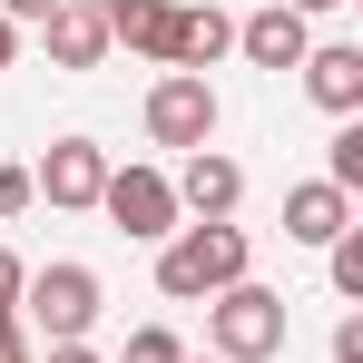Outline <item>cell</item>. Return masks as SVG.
<instances>
[{"label": "cell", "mask_w": 363, "mask_h": 363, "mask_svg": "<svg viewBox=\"0 0 363 363\" xmlns=\"http://www.w3.org/2000/svg\"><path fill=\"white\" fill-rule=\"evenodd\" d=\"M324 255H334V295H344V304H363V226H344Z\"/></svg>", "instance_id": "cell-15"}, {"label": "cell", "mask_w": 363, "mask_h": 363, "mask_svg": "<svg viewBox=\"0 0 363 363\" xmlns=\"http://www.w3.org/2000/svg\"><path fill=\"white\" fill-rule=\"evenodd\" d=\"M206 363H216V354H206Z\"/></svg>", "instance_id": "cell-25"}, {"label": "cell", "mask_w": 363, "mask_h": 363, "mask_svg": "<svg viewBox=\"0 0 363 363\" xmlns=\"http://www.w3.org/2000/svg\"><path fill=\"white\" fill-rule=\"evenodd\" d=\"M167 30H177V0H138V10H128L108 40H128L138 60H157V69H167Z\"/></svg>", "instance_id": "cell-13"}, {"label": "cell", "mask_w": 363, "mask_h": 363, "mask_svg": "<svg viewBox=\"0 0 363 363\" xmlns=\"http://www.w3.org/2000/svg\"><path fill=\"white\" fill-rule=\"evenodd\" d=\"M334 363H363V314H344V324H334Z\"/></svg>", "instance_id": "cell-19"}, {"label": "cell", "mask_w": 363, "mask_h": 363, "mask_svg": "<svg viewBox=\"0 0 363 363\" xmlns=\"http://www.w3.org/2000/svg\"><path fill=\"white\" fill-rule=\"evenodd\" d=\"M118 363H186V344L177 334H167V324H138V334H128V354Z\"/></svg>", "instance_id": "cell-16"}, {"label": "cell", "mask_w": 363, "mask_h": 363, "mask_svg": "<svg viewBox=\"0 0 363 363\" xmlns=\"http://www.w3.org/2000/svg\"><path fill=\"white\" fill-rule=\"evenodd\" d=\"M0 69H10V20H0Z\"/></svg>", "instance_id": "cell-24"}, {"label": "cell", "mask_w": 363, "mask_h": 363, "mask_svg": "<svg viewBox=\"0 0 363 363\" xmlns=\"http://www.w3.org/2000/svg\"><path fill=\"white\" fill-rule=\"evenodd\" d=\"M304 89H314V108L354 118V108H363V50H354V40H324V50H304Z\"/></svg>", "instance_id": "cell-11"}, {"label": "cell", "mask_w": 363, "mask_h": 363, "mask_svg": "<svg viewBox=\"0 0 363 363\" xmlns=\"http://www.w3.org/2000/svg\"><path fill=\"white\" fill-rule=\"evenodd\" d=\"M60 0H0V20H50Z\"/></svg>", "instance_id": "cell-21"}, {"label": "cell", "mask_w": 363, "mask_h": 363, "mask_svg": "<svg viewBox=\"0 0 363 363\" xmlns=\"http://www.w3.org/2000/svg\"><path fill=\"white\" fill-rule=\"evenodd\" d=\"M40 40H50L60 69H99L108 60V10H99V0H60V10L40 20Z\"/></svg>", "instance_id": "cell-9"}, {"label": "cell", "mask_w": 363, "mask_h": 363, "mask_svg": "<svg viewBox=\"0 0 363 363\" xmlns=\"http://www.w3.org/2000/svg\"><path fill=\"white\" fill-rule=\"evenodd\" d=\"M20 285H30V265H20V255L0 245V314H20Z\"/></svg>", "instance_id": "cell-17"}, {"label": "cell", "mask_w": 363, "mask_h": 363, "mask_svg": "<svg viewBox=\"0 0 363 363\" xmlns=\"http://www.w3.org/2000/svg\"><path fill=\"white\" fill-rule=\"evenodd\" d=\"M245 265H255V245H245V226L226 216V226H177V236L157 245V295H226V285H245Z\"/></svg>", "instance_id": "cell-1"}, {"label": "cell", "mask_w": 363, "mask_h": 363, "mask_svg": "<svg viewBox=\"0 0 363 363\" xmlns=\"http://www.w3.org/2000/svg\"><path fill=\"white\" fill-rule=\"evenodd\" d=\"M226 50H236V20H226L216 0H177V30H167V69H196V79H206V69L226 60Z\"/></svg>", "instance_id": "cell-8"}, {"label": "cell", "mask_w": 363, "mask_h": 363, "mask_svg": "<svg viewBox=\"0 0 363 363\" xmlns=\"http://www.w3.org/2000/svg\"><path fill=\"white\" fill-rule=\"evenodd\" d=\"M324 186H344V196L363 186V128H354V118L334 128V147H324Z\"/></svg>", "instance_id": "cell-14"}, {"label": "cell", "mask_w": 363, "mask_h": 363, "mask_svg": "<svg viewBox=\"0 0 363 363\" xmlns=\"http://www.w3.org/2000/svg\"><path fill=\"white\" fill-rule=\"evenodd\" d=\"M0 363H30V334H20V314H0Z\"/></svg>", "instance_id": "cell-20"}, {"label": "cell", "mask_w": 363, "mask_h": 363, "mask_svg": "<svg viewBox=\"0 0 363 363\" xmlns=\"http://www.w3.org/2000/svg\"><path fill=\"white\" fill-rule=\"evenodd\" d=\"M99 186H108L99 138H60V147L30 167V196H50V206H99Z\"/></svg>", "instance_id": "cell-6"}, {"label": "cell", "mask_w": 363, "mask_h": 363, "mask_svg": "<svg viewBox=\"0 0 363 363\" xmlns=\"http://www.w3.org/2000/svg\"><path fill=\"white\" fill-rule=\"evenodd\" d=\"M30 206V167H0V216H20Z\"/></svg>", "instance_id": "cell-18"}, {"label": "cell", "mask_w": 363, "mask_h": 363, "mask_svg": "<svg viewBox=\"0 0 363 363\" xmlns=\"http://www.w3.org/2000/svg\"><path fill=\"white\" fill-rule=\"evenodd\" d=\"M50 363H99V354H89V344H50Z\"/></svg>", "instance_id": "cell-23"}, {"label": "cell", "mask_w": 363, "mask_h": 363, "mask_svg": "<svg viewBox=\"0 0 363 363\" xmlns=\"http://www.w3.org/2000/svg\"><path fill=\"white\" fill-rule=\"evenodd\" d=\"M167 186H177V206H196V226H226V216L245 206V167H236V157H216V147H196L186 177H167Z\"/></svg>", "instance_id": "cell-7"}, {"label": "cell", "mask_w": 363, "mask_h": 363, "mask_svg": "<svg viewBox=\"0 0 363 363\" xmlns=\"http://www.w3.org/2000/svg\"><path fill=\"white\" fill-rule=\"evenodd\" d=\"M20 304H30V324L50 334V344H89V324H99V275L89 265H40L30 285H20Z\"/></svg>", "instance_id": "cell-3"}, {"label": "cell", "mask_w": 363, "mask_h": 363, "mask_svg": "<svg viewBox=\"0 0 363 363\" xmlns=\"http://www.w3.org/2000/svg\"><path fill=\"white\" fill-rule=\"evenodd\" d=\"M236 50H245L255 69H304V50H314V30H304V20L285 10V0H265L255 20H236Z\"/></svg>", "instance_id": "cell-10"}, {"label": "cell", "mask_w": 363, "mask_h": 363, "mask_svg": "<svg viewBox=\"0 0 363 363\" xmlns=\"http://www.w3.org/2000/svg\"><path fill=\"white\" fill-rule=\"evenodd\" d=\"M285 10H295V20H324V10H344V0H285Z\"/></svg>", "instance_id": "cell-22"}, {"label": "cell", "mask_w": 363, "mask_h": 363, "mask_svg": "<svg viewBox=\"0 0 363 363\" xmlns=\"http://www.w3.org/2000/svg\"><path fill=\"white\" fill-rule=\"evenodd\" d=\"M285 295L275 285H226V295H206V344H216V363H265V354H285Z\"/></svg>", "instance_id": "cell-2"}, {"label": "cell", "mask_w": 363, "mask_h": 363, "mask_svg": "<svg viewBox=\"0 0 363 363\" xmlns=\"http://www.w3.org/2000/svg\"><path fill=\"white\" fill-rule=\"evenodd\" d=\"M344 226H354V196H344V186H324V177L285 186V236L295 245H334Z\"/></svg>", "instance_id": "cell-12"}, {"label": "cell", "mask_w": 363, "mask_h": 363, "mask_svg": "<svg viewBox=\"0 0 363 363\" xmlns=\"http://www.w3.org/2000/svg\"><path fill=\"white\" fill-rule=\"evenodd\" d=\"M147 138H157V147H186V157L216 147V89H206L196 69H167V79L147 89Z\"/></svg>", "instance_id": "cell-4"}, {"label": "cell", "mask_w": 363, "mask_h": 363, "mask_svg": "<svg viewBox=\"0 0 363 363\" xmlns=\"http://www.w3.org/2000/svg\"><path fill=\"white\" fill-rule=\"evenodd\" d=\"M99 206H108V226L138 236V245H167V236H177V186L157 177V167H108Z\"/></svg>", "instance_id": "cell-5"}]
</instances>
